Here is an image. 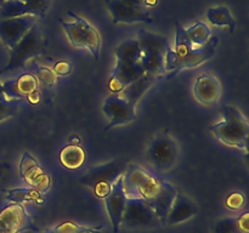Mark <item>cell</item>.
<instances>
[{"label": "cell", "mask_w": 249, "mask_h": 233, "mask_svg": "<svg viewBox=\"0 0 249 233\" xmlns=\"http://www.w3.org/2000/svg\"><path fill=\"white\" fill-rule=\"evenodd\" d=\"M158 2V0H143V6H148V7H153L156 6Z\"/></svg>", "instance_id": "37"}, {"label": "cell", "mask_w": 249, "mask_h": 233, "mask_svg": "<svg viewBox=\"0 0 249 233\" xmlns=\"http://www.w3.org/2000/svg\"><path fill=\"white\" fill-rule=\"evenodd\" d=\"M27 15H31L28 9L18 0H7L0 4V19L16 18Z\"/></svg>", "instance_id": "27"}, {"label": "cell", "mask_w": 249, "mask_h": 233, "mask_svg": "<svg viewBox=\"0 0 249 233\" xmlns=\"http://www.w3.org/2000/svg\"><path fill=\"white\" fill-rule=\"evenodd\" d=\"M107 10L112 16V22L113 24L119 23H153V18L147 11L145 10H138L119 0H105Z\"/></svg>", "instance_id": "17"}, {"label": "cell", "mask_w": 249, "mask_h": 233, "mask_svg": "<svg viewBox=\"0 0 249 233\" xmlns=\"http://www.w3.org/2000/svg\"><path fill=\"white\" fill-rule=\"evenodd\" d=\"M73 65L72 62L67 60H62V61H57V62L53 65V73L56 74V77H65V75H68L71 72H72Z\"/></svg>", "instance_id": "33"}, {"label": "cell", "mask_w": 249, "mask_h": 233, "mask_svg": "<svg viewBox=\"0 0 249 233\" xmlns=\"http://www.w3.org/2000/svg\"><path fill=\"white\" fill-rule=\"evenodd\" d=\"M105 205H106L107 214H108L109 221L112 223L114 233H119L122 227V217H123L124 208H125L126 196L123 189V179L119 177L116 183L112 186L111 192L108 196L104 198Z\"/></svg>", "instance_id": "18"}, {"label": "cell", "mask_w": 249, "mask_h": 233, "mask_svg": "<svg viewBox=\"0 0 249 233\" xmlns=\"http://www.w3.org/2000/svg\"><path fill=\"white\" fill-rule=\"evenodd\" d=\"M140 46L141 65L146 74L160 79L165 75V55L170 49L167 36L153 32L140 29L138 32Z\"/></svg>", "instance_id": "4"}, {"label": "cell", "mask_w": 249, "mask_h": 233, "mask_svg": "<svg viewBox=\"0 0 249 233\" xmlns=\"http://www.w3.org/2000/svg\"><path fill=\"white\" fill-rule=\"evenodd\" d=\"M119 1L124 2V4L134 7V9L145 10V6H143V0H119Z\"/></svg>", "instance_id": "35"}, {"label": "cell", "mask_w": 249, "mask_h": 233, "mask_svg": "<svg viewBox=\"0 0 249 233\" xmlns=\"http://www.w3.org/2000/svg\"><path fill=\"white\" fill-rule=\"evenodd\" d=\"M19 175L29 187L36 189L40 193L45 194L50 189V176L28 152H24L22 154L21 162H19Z\"/></svg>", "instance_id": "14"}, {"label": "cell", "mask_w": 249, "mask_h": 233, "mask_svg": "<svg viewBox=\"0 0 249 233\" xmlns=\"http://www.w3.org/2000/svg\"><path fill=\"white\" fill-rule=\"evenodd\" d=\"M5 199L9 203L15 204H26V203H36L38 205H43L45 203L44 194L40 193L36 189L32 187H18V188L4 189Z\"/></svg>", "instance_id": "23"}, {"label": "cell", "mask_w": 249, "mask_h": 233, "mask_svg": "<svg viewBox=\"0 0 249 233\" xmlns=\"http://www.w3.org/2000/svg\"><path fill=\"white\" fill-rule=\"evenodd\" d=\"M238 233H249V213L245 211L241 216L236 217Z\"/></svg>", "instance_id": "34"}, {"label": "cell", "mask_w": 249, "mask_h": 233, "mask_svg": "<svg viewBox=\"0 0 249 233\" xmlns=\"http://www.w3.org/2000/svg\"><path fill=\"white\" fill-rule=\"evenodd\" d=\"M36 18L38 17L27 15L16 18L0 19V41L5 48L11 50L36 23Z\"/></svg>", "instance_id": "15"}, {"label": "cell", "mask_w": 249, "mask_h": 233, "mask_svg": "<svg viewBox=\"0 0 249 233\" xmlns=\"http://www.w3.org/2000/svg\"><path fill=\"white\" fill-rule=\"evenodd\" d=\"M207 18L213 26L215 27H225L230 31V33H235V29L237 27L232 14L226 6H215L211 7L207 11Z\"/></svg>", "instance_id": "25"}, {"label": "cell", "mask_w": 249, "mask_h": 233, "mask_svg": "<svg viewBox=\"0 0 249 233\" xmlns=\"http://www.w3.org/2000/svg\"><path fill=\"white\" fill-rule=\"evenodd\" d=\"M26 68H29V73H32L36 77L41 99L46 103L50 104L51 99L53 97V90L56 86V74L53 73V68L45 67V66L36 62L34 60L29 61Z\"/></svg>", "instance_id": "21"}, {"label": "cell", "mask_w": 249, "mask_h": 233, "mask_svg": "<svg viewBox=\"0 0 249 233\" xmlns=\"http://www.w3.org/2000/svg\"><path fill=\"white\" fill-rule=\"evenodd\" d=\"M218 36H211L203 46H195L190 41L186 31L180 23H175V45L165 55V79H173L181 70L196 68L211 60L216 52Z\"/></svg>", "instance_id": "1"}, {"label": "cell", "mask_w": 249, "mask_h": 233, "mask_svg": "<svg viewBox=\"0 0 249 233\" xmlns=\"http://www.w3.org/2000/svg\"><path fill=\"white\" fill-rule=\"evenodd\" d=\"M177 193L178 189L175 188L174 184L164 181L162 179L160 187L157 191V193L153 196V198L150 201H147V204L151 206V209H152L155 215L158 217L162 226L165 225V218H167V215L169 213L170 206H172L173 201H174Z\"/></svg>", "instance_id": "20"}, {"label": "cell", "mask_w": 249, "mask_h": 233, "mask_svg": "<svg viewBox=\"0 0 249 233\" xmlns=\"http://www.w3.org/2000/svg\"><path fill=\"white\" fill-rule=\"evenodd\" d=\"M68 145H74V146H80L82 145V138L78 135H71L68 138Z\"/></svg>", "instance_id": "36"}, {"label": "cell", "mask_w": 249, "mask_h": 233, "mask_svg": "<svg viewBox=\"0 0 249 233\" xmlns=\"http://www.w3.org/2000/svg\"><path fill=\"white\" fill-rule=\"evenodd\" d=\"M223 86L215 75L203 73L198 75L194 84V95L197 101L206 107H213L220 100Z\"/></svg>", "instance_id": "16"}, {"label": "cell", "mask_w": 249, "mask_h": 233, "mask_svg": "<svg viewBox=\"0 0 249 233\" xmlns=\"http://www.w3.org/2000/svg\"><path fill=\"white\" fill-rule=\"evenodd\" d=\"M214 233H238L236 217H223L215 222L213 227Z\"/></svg>", "instance_id": "31"}, {"label": "cell", "mask_w": 249, "mask_h": 233, "mask_svg": "<svg viewBox=\"0 0 249 233\" xmlns=\"http://www.w3.org/2000/svg\"><path fill=\"white\" fill-rule=\"evenodd\" d=\"M18 102L10 101L2 91V83L0 82V123L12 118L18 113Z\"/></svg>", "instance_id": "29"}, {"label": "cell", "mask_w": 249, "mask_h": 233, "mask_svg": "<svg viewBox=\"0 0 249 233\" xmlns=\"http://www.w3.org/2000/svg\"><path fill=\"white\" fill-rule=\"evenodd\" d=\"M44 233H104L102 231L96 230V228H90L80 226L78 223L72 222V221H65V222L58 223L55 227L49 228Z\"/></svg>", "instance_id": "28"}, {"label": "cell", "mask_w": 249, "mask_h": 233, "mask_svg": "<svg viewBox=\"0 0 249 233\" xmlns=\"http://www.w3.org/2000/svg\"><path fill=\"white\" fill-rule=\"evenodd\" d=\"M48 41L43 35L38 23L34 24L26 33V35L10 50V61L0 69V75L10 72L26 69L27 63L46 51Z\"/></svg>", "instance_id": "5"}, {"label": "cell", "mask_w": 249, "mask_h": 233, "mask_svg": "<svg viewBox=\"0 0 249 233\" xmlns=\"http://www.w3.org/2000/svg\"><path fill=\"white\" fill-rule=\"evenodd\" d=\"M6 169H9V164H6V163H0V177H2V175H4Z\"/></svg>", "instance_id": "38"}, {"label": "cell", "mask_w": 249, "mask_h": 233, "mask_svg": "<svg viewBox=\"0 0 249 233\" xmlns=\"http://www.w3.org/2000/svg\"><path fill=\"white\" fill-rule=\"evenodd\" d=\"M2 91L10 101L19 102L22 100H27L29 103L36 104L41 100L38 82L29 72L2 83Z\"/></svg>", "instance_id": "11"}, {"label": "cell", "mask_w": 249, "mask_h": 233, "mask_svg": "<svg viewBox=\"0 0 249 233\" xmlns=\"http://www.w3.org/2000/svg\"><path fill=\"white\" fill-rule=\"evenodd\" d=\"M128 163L121 159H114L105 164L91 167L79 182L89 188H94L96 184H114L119 177L125 172Z\"/></svg>", "instance_id": "13"}, {"label": "cell", "mask_w": 249, "mask_h": 233, "mask_svg": "<svg viewBox=\"0 0 249 233\" xmlns=\"http://www.w3.org/2000/svg\"><path fill=\"white\" fill-rule=\"evenodd\" d=\"M220 113L223 116V120L211 126L212 133L225 146L243 150L247 153L249 136L248 119L240 109L229 104L221 107Z\"/></svg>", "instance_id": "3"}, {"label": "cell", "mask_w": 249, "mask_h": 233, "mask_svg": "<svg viewBox=\"0 0 249 233\" xmlns=\"http://www.w3.org/2000/svg\"><path fill=\"white\" fill-rule=\"evenodd\" d=\"M4 1H7V0H0V4H1V2H4Z\"/></svg>", "instance_id": "39"}, {"label": "cell", "mask_w": 249, "mask_h": 233, "mask_svg": "<svg viewBox=\"0 0 249 233\" xmlns=\"http://www.w3.org/2000/svg\"><path fill=\"white\" fill-rule=\"evenodd\" d=\"M156 80H157L156 78L151 77V75L148 74L142 75V77L139 78L138 80H135V82L129 84L126 87H124L121 92H118L119 96L123 97V99L125 100L126 102H129V103L136 106L138 102L141 100V97H142L143 95L148 91V89L155 84Z\"/></svg>", "instance_id": "22"}, {"label": "cell", "mask_w": 249, "mask_h": 233, "mask_svg": "<svg viewBox=\"0 0 249 233\" xmlns=\"http://www.w3.org/2000/svg\"><path fill=\"white\" fill-rule=\"evenodd\" d=\"M58 159L63 167L70 170L79 169L87 159V153L82 146L67 145L61 150Z\"/></svg>", "instance_id": "24"}, {"label": "cell", "mask_w": 249, "mask_h": 233, "mask_svg": "<svg viewBox=\"0 0 249 233\" xmlns=\"http://www.w3.org/2000/svg\"><path fill=\"white\" fill-rule=\"evenodd\" d=\"M226 208L232 211H238L246 205V196L242 192H233L229 194L225 200Z\"/></svg>", "instance_id": "32"}, {"label": "cell", "mask_w": 249, "mask_h": 233, "mask_svg": "<svg viewBox=\"0 0 249 233\" xmlns=\"http://www.w3.org/2000/svg\"><path fill=\"white\" fill-rule=\"evenodd\" d=\"M67 15L72 17V22H65L62 18H58V21L67 34L71 45L85 49L91 53L95 60H99L101 51V35L99 31L84 17H80L73 11H68Z\"/></svg>", "instance_id": "7"}, {"label": "cell", "mask_w": 249, "mask_h": 233, "mask_svg": "<svg viewBox=\"0 0 249 233\" xmlns=\"http://www.w3.org/2000/svg\"><path fill=\"white\" fill-rule=\"evenodd\" d=\"M185 31L190 41L195 46H203L204 44L208 43L212 36V29L204 22H196Z\"/></svg>", "instance_id": "26"}, {"label": "cell", "mask_w": 249, "mask_h": 233, "mask_svg": "<svg viewBox=\"0 0 249 233\" xmlns=\"http://www.w3.org/2000/svg\"><path fill=\"white\" fill-rule=\"evenodd\" d=\"M145 154L152 169L158 174H164L174 169L179 162V143L169 131H162L151 138Z\"/></svg>", "instance_id": "6"}, {"label": "cell", "mask_w": 249, "mask_h": 233, "mask_svg": "<svg viewBox=\"0 0 249 233\" xmlns=\"http://www.w3.org/2000/svg\"><path fill=\"white\" fill-rule=\"evenodd\" d=\"M198 213L197 204L182 192L178 191L170 210L165 218V225L175 226L191 220Z\"/></svg>", "instance_id": "19"}, {"label": "cell", "mask_w": 249, "mask_h": 233, "mask_svg": "<svg viewBox=\"0 0 249 233\" xmlns=\"http://www.w3.org/2000/svg\"><path fill=\"white\" fill-rule=\"evenodd\" d=\"M28 9L29 14L36 17H44L50 7L51 0H18Z\"/></svg>", "instance_id": "30"}, {"label": "cell", "mask_w": 249, "mask_h": 233, "mask_svg": "<svg viewBox=\"0 0 249 233\" xmlns=\"http://www.w3.org/2000/svg\"><path fill=\"white\" fill-rule=\"evenodd\" d=\"M160 222L147 201L141 198H126L122 225L129 230L153 228Z\"/></svg>", "instance_id": "9"}, {"label": "cell", "mask_w": 249, "mask_h": 233, "mask_svg": "<svg viewBox=\"0 0 249 233\" xmlns=\"http://www.w3.org/2000/svg\"><path fill=\"white\" fill-rule=\"evenodd\" d=\"M39 232L23 204L11 203L0 211V233Z\"/></svg>", "instance_id": "10"}, {"label": "cell", "mask_w": 249, "mask_h": 233, "mask_svg": "<svg viewBox=\"0 0 249 233\" xmlns=\"http://www.w3.org/2000/svg\"><path fill=\"white\" fill-rule=\"evenodd\" d=\"M116 65L108 80V89L112 94L121 92L124 87L145 75L141 65V52L138 39H128L116 49Z\"/></svg>", "instance_id": "2"}, {"label": "cell", "mask_w": 249, "mask_h": 233, "mask_svg": "<svg viewBox=\"0 0 249 233\" xmlns=\"http://www.w3.org/2000/svg\"><path fill=\"white\" fill-rule=\"evenodd\" d=\"M123 179V189L126 198H141L150 201L160 187L162 179L138 164H128Z\"/></svg>", "instance_id": "8"}, {"label": "cell", "mask_w": 249, "mask_h": 233, "mask_svg": "<svg viewBox=\"0 0 249 233\" xmlns=\"http://www.w3.org/2000/svg\"><path fill=\"white\" fill-rule=\"evenodd\" d=\"M136 106L126 102L118 92L111 94L104 102L102 112L108 118V124L105 131L121 125H126L136 120Z\"/></svg>", "instance_id": "12"}]
</instances>
